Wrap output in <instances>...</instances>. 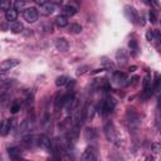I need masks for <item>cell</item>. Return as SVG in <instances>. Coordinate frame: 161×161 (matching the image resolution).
<instances>
[{
  "label": "cell",
  "mask_w": 161,
  "mask_h": 161,
  "mask_svg": "<svg viewBox=\"0 0 161 161\" xmlns=\"http://www.w3.org/2000/svg\"><path fill=\"white\" fill-rule=\"evenodd\" d=\"M141 122V117L137 112H135L133 109H127L126 113V123L128 125L130 128H137Z\"/></svg>",
  "instance_id": "cell-1"
},
{
  "label": "cell",
  "mask_w": 161,
  "mask_h": 161,
  "mask_svg": "<svg viewBox=\"0 0 161 161\" xmlns=\"http://www.w3.org/2000/svg\"><path fill=\"white\" fill-rule=\"evenodd\" d=\"M103 131H105L106 139H107L109 142H116L118 140L117 139V131H116V127H115L113 122H111V121L106 122V125L103 127Z\"/></svg>",
  "instance_id": "cell-2"
},
{
  "label": "cell",
  "mask_w": 161,
  "mask_h": 161,
  "mask_svg": "<svg viewBox=\"0 0 161 161\" xmlns=\"http://www.w3.org/2000/svg\"><path fill=\"white\" fill-rule=\"evenodd\" d=\"M82 160L83 161H100V154L94 146H88L82 154Z\"/></svg>",
  "instance_id": "cell-3"
},
{
  "label": "cell",
  "mask_w": 161,
  "mask_h": 161,
  "mask_svg": "<svg viewBox=\"0 0 161 161\" xmlns=\"http://www.w3.org/2000/svg\"><path fill=\"white\" fill-rule=\"evenodd\" d=\"M37 146H39L40 149H43V150H47V151H52V152H53V149H54L52 141H50L46 135L37 136Z\"/></svg>",
  "instance_id": "cell-4"
},
{
  "label": "cell",
  "mask_w": 161,
  "mask_h": 161,
  "mask_svg": "<svg viewBox=\"0 0 161 161\" xmlns=\"http://www.w3.org/2000/svg\"><path fill=\"white\" fill-rule=\"evenodd\" d=\"M23 16L28 23H35L38 20V10L35 8H26L23 12Z\"/></svg>",
  "instance_id": "cell-5"
},
{
  "label": "cell",
  "mask_w": 161,
  "mask_h": 161,
  "mask_svg": "<svg viewBox=\"0 0 161 161\" xmlns=\"http://www.w3.org/2000/svg\"><path fill=\"white\" fill-rule=\"evenodd\" d=\"M115 101L112 100V98H107V100H105L103 102H102V106H101V113L103 116H107L109 115L112 111L115 109Z\"/></svg>",
  "instance_id": "cell-6"
},
{
  "label": "cell",
  "mask_w": 161,
  "mask_h": 161,
  "mask_svg": "<svg viewBox=\"0 0 161 161\" xmlns=\"http://www.w3.org/2000/svg\"><path fill=\"white\" fill-rule=\"evenodd\" d=\"M56 10V5L53 3L49 1H44V3H39V12L43 15H52Z\"/></svg>",
  "instance_id": "cell-7"
},
{
  "label": "cell",
  "mask_w": 161,
  "mask_h": 161,
  "mask_svg": "<svg viewBox=\"0 0 161 161\" xmlns=\"http://www.w3.org/2000/svg\"><path fill=\"white\" fill-rule=\"evenodd\" d=\"M79 130H81V126L74 123V126L67 133V141L69 143H76L78 137H79Z\"/></svg>",
  "instance_id": "cell-8"
},
{
  "label": "cell",
  "mask_w": 161,
  "mask_h": 161,
  "mask_svg": "<svg viewBox=\"0 0 161 161\" xmlns=\"http://www.w3.org/2000/svg\"><path fill=\"white\" fill-rule=\"evenodd\" d=\"M125 14L133 24H137L139 23L137 22V20H139V14H137V12H136L135 8H132V6H126V8H125Z\"/></svg>",
  "instance_id": "cell-9"
},
{
  "label": "cell",
  "mask_w": 161,
  "mask_h": 161,
  "mask_svg": "<svg viewBox=\"0 0 161 161\" xmlns=\"http://www.w3.org/2000/svg\"><path fill=\"white\" fill-rule=\"evenodd\" d=\"M54 47L60 52H67L68 48H69V44H68L66 38H57L54 40Z\"/></svg>",
  "instance_id": "cell-10"
},
{
  "label": "cell",
  "mask_w": 161,
  "mask_h": 161,
  "mask_svg": "<svg viewBox=\"0 0 161 161\" xmlns=\"http://www.w3.org/2000/svg\"><path fill=\"white\" fill-rule=\"evenodd\" d=\"M19 64V60L16 59H5L1 62V66H0V68H1L3 72H6V71H10L12 68L16 67Z\"/></svg>",
  "instance_id": "cell-11"
},
{
  "label": "cell",
  "mask_w": 161,
  "mask_h": 161,
  "mask_svg": "<svg viewBox=\"0 0 161 161\" xmlns=\"http://www.w3.org/2000/svg\"><path fill=\"white\" fill-rule=\"evenodd\" d=\"M32 127H33V121H32L30 118H25V120H24V121H22V123L19 125L18 130H19L20 133H24V132L30 131V130H32Z\"/></svg>",
  "instance_id": "cell-12"
},
{
  "label": "cell",
  "mask_w": 161,
  "mask_h": 161,
  "mask_svg": "<svg viewBox=\"0 0 161 161\" xmlns=\"http://www.w3.org/2000/svg\"><path fill=\"white\" fill-rule=\"evenodd\" d=\"M13 123H14V120H5V121H3L1 123V136H6L8 133L10 132V130L13 127Z\"/></svg>",
  "instance_id": "cell-13"
},
{
  "label": "cell",
  "mask_w": 161,
  "mask_h": 161,
  "mask_svg": "<svg viewBox=\"0 0 161 161\" xmlns=\"http://www.w3.org/2000/svg\"><path fill=\"white\" fill-rule=\"evenodd\" d=\"M77 14V8L73 5H64L63 9H62V15L64 16H73Z\"/></svg>",
  "instance_id": "cell-14"
},
{
  "label": "cell",
  "mask_w": 161,
  "mask_h": 161,
  "mask_svg": "<svg viewBox=\"0 0 161 161\" xmlns=\"http://www.w3.org/2000/svg\"><path fill=\"white\" fill-rule=\"evenodd\" d=\"M112 79H113V82L116 84H123L126 81V74L122 73V72H115L113 76H112Z\"/></svg>",
  "instance_id": "cell-15"
},
{
  "label": "cell",
  "mask_w": 161,
  "mask_h": 161,
  "mask_svg": "<svg viewBox=\"0 0 161 161\" xmlns=\"http://www.w3.org/2000/svg\"><path fill=\"white\" fill-rule=\"evenodd\" d=\"M22 143L24 146H26V147H32L34 145H37V136H33V135L25 136V137L23 139Z\"/></svg>",
  "instance_id": "cell-16"
},
{
  "label": "cell",
  "mask_w": 161,
  "mask_h": 161,
  "mask_svg": "<svg viewBox=\"0 0 161 161\" xmlns=\"http://www.w3.org/2000/svg\"><path fill=\"white\" fill-rule=\"evenodd\" d=\"M96 137H97V132H96L94 128H91V127L86 128V131H84V139H86V141H93Z\"/></svg>",
  "instance_id": "cell-17"
},
{
  "label": "cell",
  "mask_w": 161,
  "mask_h": 161,
  "mask_svg": "<svg viewBox=\"0 0 161 161\" xmlns=\"http://www.w3.org/2000/svg\"><path fill=\"white\" fill-rule=\"evenodd\" d=\"M5 18L9 23H14L16 18H18V12L15 9H10L8 12H5Z\"/></svg>",
  "instance_id": "cell-18"
},
{
  "label": "cell",
  "mask_w": 161,
  "mask_h": 161,
  "mask_svg": "<svg viewBox=\"0 0 161 161\" xmlns=\"http://www.w3.org/2000/svg\"><path fill=\"white\" fill-rule=\"evenodd\" d=\"M54 22H56V25L59 26V28H66L68 25V18L64 15H58Z\"/></svg>",
  "instance_id": "cell-19"
},
{
  "label": "cell",
  "mask_w": 161,
  "mask_h": 161,
  "mask_svg": "<svg viewBox=\"0 0 161 161\" xmlns=\"http://www.w3.org/2000/svg\"><path fill=\"white\" fill-rule=\"evenodd\" d=\"M152 91H155L156 93H160V91H161V76L159 73L155 74V81H154Z\"/></svg>",
  "instance_id": "cell-20"
},
{
  "label": "cell",
  "mask_w": 161,
  "mask_h": 161,
  "mask_svg": "<svg viewBox=\"0 0 161 161\" xmlns=\"http://www.w3.org/2000/svg\"><path fill=\"white\" fill-rule=\"evenodd\" d=\"M116 59L118 60L120 64H125L126 62H127V54H126L125 50H118L117 53H116Z\"/></svg>",
  "instance_id": "cell-21"
},
{
  "label": "cell",
  "mask_w": 161,
  "mask_h": 161,
  "mask_svg": "<svg viewBox=\"0 0 161 161\" xmlns=\"http://www.w3.org/2000/svg\"><path fill=\"white\" fill-rule=\"evenodd\" d=\"M10 29H12L13 33L18 34V33H22V32H23L24 26H23V24L20 23V22H14V23L10 24Z\"/></svg>",
  "instance_id": "cell-22"
},
{
  "label": "cell",
  "mask_w": 161,
  "mask_h": 161,
  "mask_svg": "<svg viewBox=\"0 0 161 161\" xmlns=\"http://www.w3.org/2000/svg\"><path fill=\"white\" fill-rule=\"evenodd\" d=\"M79 105H81L79 98H78V97H74V100H73V102H72V105L69 106V107H68V112H69V113H72V112L78 111V108H79Z\"/></svg>",
  "instance_id": "cell-23"
},
{
  "label": "cell",
  "mask_w": 161,
  "mask_h": 161,
  "mask_svg": "<svg viewBox=\"0 0 161 161\" xmlns=\"http://www.w3.org/2000/svg\"><path fill=\"white\" fill-rule=\"evenodd\" d=\"M68 83H69V78L67 76H60L56 79V84L58 87H64V86H67Z\"/></svg>",
  "instance_id": "cell-24"
},
{
  "label": "cell",
  "mask_w": 161,
  "mask_h": 161,
  "mask_svg": "<svg viewBox=\"0 0 161 161\" xmlns=\"http://www.w3.org/2000/svg\"><path fill=\"white\" fill-rule=\"evenodd\" d=\"M68 30H69L71 33H73V34H79L82 32V26L79 25V24H77V23H72L69 26H68Z\"/></svg>",
  "instance_id": "cell-25"
},
{
  "label": "cell",
  "mask_w": 161,
  "mask_h": 161,
  "mask_svg": "<svg viewBox=\"0 0 161 161\" xmlns=\"http://www.w3.org/2000/svg\"><path fill=\"white\" fill-rule=\"evenodd\" d=\"M109 161H125V159H123V156L121 155V154L113 152V154L109 155Z\"/></svg>",
  "instance_id": "cell-26"
},
{
  "label": "cell",
  "mask_w": 161,
  "mask_h": 161,
  "mask_svg": "<svg viewBox=\"0 0 161 161\" xmlns=\"http://www.w3.org/2000/svg\"><path fill=\"white\" fill-rule=\"evenodd\" d=\"M24 6H25V1H20V0H18V1L14 3V9L16 10V12H18V10H23Z\"/></svg>",
  "instance_id": "cell-27"
},
{
  "label": "cell",
  "mask_w": 161,
  "mask_h": 161,
  "mask_svg": "<svg viewBox=\"0 0 161 161\" xmlns=\"http://www.w3.org/2000/svg\"><path fill=\"white\" fill-rule=\"evenodd\" d=\"M10 6H12V4H10V1H1L0 3V8H1V10H5V12H8V10H10L12 8H10Z\"/></svg>",
  "instance_id": "cell-28"
},
{
  "label": "cell",
  "mask_w": 161,
  "mask_h": 161,
  "mask_svg": "<svg viewBox=\"0 0 161 161\" xmlns=\"http://www.w3.org/2000/svg\"><path fill=\"white\" fill-rule=\"evenodd\" d=\"M151 150L155 154H157V152H160L161 151V143L160 142H154L152 145H151Z\"/></svg>",
  "instance_id": "cell-29"
},
{
  "label": "cell",
  "mask_w": 161,
  "mask_h": 161,
  "mask_svg": "<svg viewBox=\"0 0 161 161\" xmlns=\"http://www.w3.org/2000/svg\"><path fill=\"white\" fill-rule=\"evenodd\" d=\"M146 39L149 40V42H152V40H155V32H154V30H147Z\"/></svg>",
  "instance_id": "cell-30"
},
{
  "label": "cell",
  "mask_w": 161,
  "mask_h": 161,
  "mask_svg": "<svg viewBox=\"0 0 161 161\" xmlns=\"http://www.w3.org/2000/svg\"><path fill=\"white\" fill-rule=\"evenodd\" d=\"M149 19H150V22H151L152 24H155V23L157 22V19H156V15H155V13H154L152 10L149 13Z\"/></svg>",
  "instance_id": "cell-31"
},
{
  "label": "cell",
  "mask_w": 161,
  "mask_h": 161,
  "mask_svg": "<svg viewBox=\"0 0 161 161\" xmlns=\"http://www.w3.org/2000/svg\"><path fill=\"white\" fill-rule=\"evenodd\" d=\"M128 47L131 48L132 50H137V42H136V40H130V42H128Z\"/></svg>",
  "instance_id": "cell-32"
},
{
  "label": "cell",
  "mask_w": 161,
  "mask_h": 161,
  "mask_svg": "<svg viewBox=\"0 0 161 161\" xmlns=\"http://www.w3.org/2000/svg\"><path fill=\"white\" fill-rule=\"evenodd\" d=\"M139 79H140V78H139L137 76H135V77H133L131 81L128 82L127 84H128V86H136V84H137V82H139Z\"/></svg>",
  "instance_id": "cell-33"
},
{
  "label": "cell",
  "mask_w": 161,
  "mask_h": 161,
  "mask_svg": "<svg viewBox=\"0 0 161 161\" xmlns=\"http://www.w3.org/2000/svg\"><path fill=\"white\" fill-rule=\"evenodd\" d=\"M10 111H12V113H16L18 111H20V106L19 105H13L12 106V108H10Z\"/></svg>",
  "instance_id": "cell-34"
},
{
  "label": "cell",
  "mask_w": 161,
  "mask_h": 161,
  "mask_svg": "<svg viewBox=\"0 0 161 161\" xmlns=\"http://www.w3.org/2000/svg\"><path fill=\"white\" fill-rule=\"evenodd\" d=\"M154 32H155V39H157L161 43V33H160V30H154Z\"/></svg>",
  "instance_id": "cell-35"
},
{
  "label": "cell",
  "mask_w": 161,
  "mask_h": 161,
  "mask_svg": "<svg viewBox=\"0 0 161 161\" xmlns=\"http://www.w3.org/2000/svg\"><path fill=\"white\" fill-rule=\"evenodd\" d=\"M145 161H155V157L151 156V155H147V156L145 157Z\"/></svg>",
  "instance_id": "cell-36"
},
{
  "label": "cell",
  "mask_w": 161,
  "mask_h": 161,
  "mask_svg": "<svg viewBox=\"0 0 161 161\" xmlns=\"http://www.w3.org/2000/svg\"><path fill=\"white\" fill-rule=\"evenodd\" d=\"M135 69H136V67H130V68H128V71H130V72H133Z\"/></svg>",
  "instance_id": "cell-37"
},
{
  "label": "cell",
  "mask_w": 161,
  "mask_h": 161,
  "mask_svg": "<svg viewBox=\"0 0 161 161\" xmlns=\"http://www.w3.org/2000/svg\"><path fill=\"white\" fill-rule=\"evenodd\" d=\"M160 135H161V131H160Z\"/></svg>",
  "instance_id": "cell-38"
},
{
  "label": "cell",
  "mask_w": 161,
  "mask_h": 161,
  "mask_svg": "<svg viewBox=\"0 0 161 161\" xmlns=\"http://www.w3.org/2000/svg\"><path fill=\"white\" fill-rule=\"evenodd\" d=\"M24 161H25V160H24Z\"/></svg>",
  "instance_id": "cell-39"
}]
</instances>
